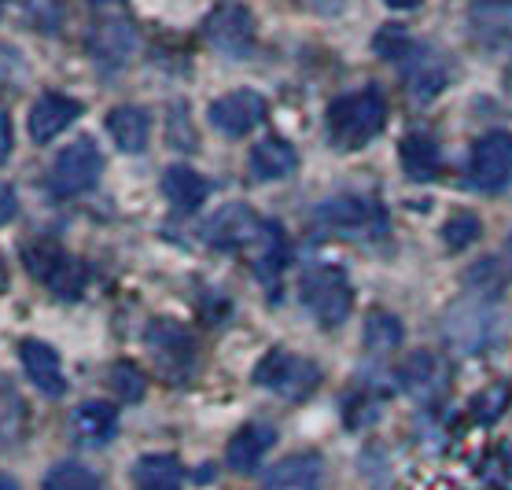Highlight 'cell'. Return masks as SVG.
Listing matches in <instances>:
<instances>
[{"mask_svg": "<svg viewBox=\"0 0 512 490\" xmlns=\"http://www.w3.org/2000/svg\"><path fill=\"white\" fill-rule=\"evenodd\" d=\"M387 126V104L384 96L373 89L339 96L336 104L328 107V137L336 148H365L369 140Z\"/></svg>", "mask_w": 512, "mask_h": 490, "instance_id": "cell-1", "label": "cell"}, {"mask_svg": "<svg viewBox=\"0 0 512 490\" xmlns=\"http://www.w3.org/2000/svg\"><path fill=\"white\" fill-rule=\"evenodd\" d=\"M501 314L498 306L487 303L483 295H472L465 303L450 306V314L443 321V336L450 350L457 354H483L501 339Z\"/></svg>", "mask_w": 512, "mask_h": 490, "instance_id": "cell-2", "label": "cell"}, {"mask_svg": "<svg viewBox=\"0 0 512 490\" xmlns=\"http://www.w3.org/2000/svg\"><path fill=\"white\" fill-rule=\"evenodd\" d=\"M303 299L314 310V317L321 325L339 328L354 310V292H350V280L343 269L336 266H314L306 269L303 277Z\"/></svg>", "mask_w": 512, "mask_h": 490, "instance_id": "cell-3", "label": "cell"}, {"mask_svg": "<svg viewBox=\"0 0 512 490\" xmlns=\"http://www.w3.org/2000/svg\"><path fill=\"white\" fill-rule=\"evenodd\" d=\"M321 380V369L314 362H306L299 354H291V350H269L266 358L255 365V384L273 391L280 398H291V402H299L306 398L310 391L317 387Z\"/></svg>", "mask_w": 512, "mask_h": 490, "instance_id": "cell-4", "label": "cell"}, {"mask_svg": "<svg viewBox=\"0 0 512 490\" xmlns=\"http://www.w3.org/2000/svg\"><path fill=\"white\" fill-rule=\"evenodd\" d=\"M104 174V155L93 140H74L63 152L52 159V174H48V185L56 196H82L100 181Z\"/></svg>", "mask_w": 512, "mask_h": 490, "instance_id": "cell-5", "label": "cell"}, {"mask_svg": "<svg viewBox=\"0 0 512 490\" xmlns=\"http://www.w3.org/2000/svg\"><path fill=\"white\" fill-rule=\"evenodd\" d=\"M26 269H30L41 284H48L56 295H63V299H78V295L85 292V280H89V269L70 255V251H63V247H56V244L26 247Z\"/></svg>", "mask_w": 512, "mask_h": 490, "instance_id": "cell-6", "label": "cell"}, {"mask_svg": "<svg viewBox=\"0 0 512 490\" xmlns=\"http://www.w3.org/2000/svg\"><path fill=\"white\" fill-rule=\"evenodd\" d=\"M207 41L229 59H247L255 52V15L240 0L218 4L207 19Z\"/></svg>", "mask_w": 512, "mask_h": 490, "instance_id": "cell-7", "label": "cell"}, {"mask_svg": "<svg viewBox=\"0 0 512 490\" xmlns=\"http://www.w3.org/2000/svg\"><path fill=\"white\" fill-rule=\"evenodd\" d=\"M269 222L258 218L255 210H247L244 203H229L225 210H218L207 222V240L214 247H225V251H244L251 255L255 244L266 236Z\"/></svg>", "mask_w": 512, "mask_h": 490, "instance_id": "cell-8", "label": "cell"}, {"mask_svg": "<svg viewBox=\"0 0 512 490\" xmlns=\"http://www.w3.org/2000/svg\"><path fill=\"white\" fill-rule=\"evenodd\" d=\"M472 181L483 192H501L512 185V137L509 133H487L472 148Z\"/></svg>", "mask_w": 512, "mask_h": 490, "instance_id": "cell-9", "label": "cell"}, {"mask_svg": "<svg viewBox=\"0 0 512 490\" xmlns=\"http://www.w3.org/2000/svg\"><path fill=\"white\" fill-rule=\"evenodd\" d=\"M262 118H266V100L251 93V89L225 93L210 104V126L225 133V137H247Z\"/></svg>", "mask_w": 512, "mask_h": 490, "instance_id": "cell-10", "label": "cell"}, {"mask_svg": "<svg viewBox=\"0 0 512 490\" xmlns=\"http://www.w3.org/2000/svg\"><path fill=\"white\" fill-rule=\"evenodd\" d=\"M144 343L155 350V362L163 365L174 380L192 369V350H196V343L188 336V328H181L177 321H170V317H159V321L144 332Z\"/></svg>", "mask_w": 512, "mask_h": 490, "instance_id": "cell-11", "label": "cell"}, {"mask_svg": "<svg viewBox=\"0 0 512 490\" xmlns=\"http://www.w3.org/2000/svg\"><path fill=\"white\" fill-rule=\"evenodd\" d=\"M398 384L417 402H435L446 387V369L431 350H413L402 362V369H398Z\"/></svg>", "mask_w": 512, "mask_h": 490, "instance_id": "cell-12", "label": "cell"}, {"mask_svg": "<svg viewBox=\"0 0 512 490\" xmlns=\"http://www.w3.org/2000/svg\"><path fill=\"white\" fill-rule=\"evenodd\" d=\"M137 48V34L129 23H118V19H107V23H96V30L89 34V52H93L96 67L104 70H122Z\"/></svg>", "mask_w": 512, "mask_h": 490, "instance_id": "cell-13", "label": "cell"}, {"mask_svg": "<svg viewBox=\"0 0 512 490\" xmlns=\"http://www.w3.org/2000/svg\"><path fill=\"white\" fill-rule=\"evenodd\" d=\"M19 358H23V369L30 376V384L48 398H59L67 391V380H63V365H59V354L41 339H23L19 347Z\"/></svg>", "mask_w": 512, "mask_h": 490, "instance_id": "cell-14", "label": "cell"}, {"mask_svg": "<svg viewBox=\"0 0 512 490\" xmlns=\"http://www.w3.org/2000/svg\"><path fill=\"white\" fill-rule=\"evenodd\" d=\"M82 115V104L78 100H70V96H59V93H48L41 96L34 107H30V137L37 144H48V140H56L63 129H70Z\"/></svg>", "mask_w": 512, "mask_h": 490, "instance_id": "cell-15", "label": "cell"}, {"mask_svg": "<svg viewBox=\"0 0 512 490\" xmlns=\"http://www.w3.org/2000/svg\"><path fill=\"white\" fill-rule=\"evenodd\" d=\"M325 461L317 454H295L273 465L262 479V490H321Z\"/></svg>", "mask_w": 512, "mask_h": 490, "instance_id": "cell-16", "label": "cell"}, {"mask_svg": "<svg viewBox=\"0 0 512 490\" xmlns=\"http://www.w3.org/2000/svg\"><path fill=\"white\" fill-rule=\"evenodd\" d=\"M273 443H277L273 424H266V420H251V424H244V428L229 439L225 461H229V468H236V472H255L258 461L273 450Z\"/></svg>", "mask_w": 512, "mask_h": 490, "instance_id": "cell-17", "label": "cell"}, {"mask_svg": "<svg viewBox=\"0 0 512 490\" xmlns=\"http://www.w3.org/2000/svg\"><path fill=\"white\" fill-rule=\"evenodd\" d=\"M317 222L343 229V233H354V229H373V225H380V210L373 207V199L332 196L317 207Z\"/></svg>", "mask_w": 512, "mask_h": 490, "instance_id": "cell-18", "label": "cell"}, {"mask_svg": "<svg viewBox=\"0 0 512 490\" xmlns=\"http://www.w3.org/2000/svg\"><path fill=\"white\" fill-rule=\"evenodd\" d=\"M70 432L82 446H107L118 432V409L111 402H82L70 417Z\"/></svg>", "mask_w": 512, "mask_h": 490, "instance_id": "cell-19", "label": "cell"}, {"mask_svg": "<svg viewBox=\"0 0 512 490\" xmlns=\"http://www.w3.org/2000/svg\"><path fill=\"white\" fill-rule=\"evenodd\" d=\"M406 89L413 100L428 104L431 96H439L446 89V63L443 56H435L428 48H409L406 63Z\"/></svg>", "mask_w": 512, "mask_h": 490, "instance_id": "cell-20", "label": "cell"}, {"mask_svg": "<svg viewBox=\"0 0 512 490\" xmlns=\"http://www.w3.org/2000/svg\"><path fill=\"white\" fill-rule=\"evenodd\" d=\"M107 133L115 137L118 152L137 155L148 148L152 118H148V111H140V107H115V111L107 115Z\"/></svg>", "mask_w": 512, "mask_h": 490, "instance_id": "cell-21", "label": "cell"}, {"mask_svg": "<svg viewBox=\"0 0 512 490\" xmlns=\"http://www.w3.org/2000/svg\"><path fill=\"white\" fill-rule=\"evenodd\" d=\"M163 192H166V199L174 203V210L192 214V210H199L207 203L210 181L203 174H196L192 166H170L163 177Z\"/></svg>", "mask_w": 512, "mask_h": 490, "instance_id": "cell-22", "label": "cell"}, {"mask_svg": "<svg viewBox=\"0 0 512 490\" xmlns=\"http://www.w3.org/2000/svg\"><path fill=\"white\" fill-rule=\"evenodd\" d=\"M185 468L174 454H148L133 465V490H181Z\"/></svg>", "mask_w": 512, "mask_h": 490, "instance_id": "cell-23", "label": "cell"}, {"mask_svg": "<svg viewBox=\"0 0 512 490\" xmlns=\"http://www.w3.org/2000/svg\"><path fill=\"white\" fill-rule=\"evenodd\" d=\"M295 163H299L295 148L280 137L258 140L255 148H251V174L258 181H280V177H288L295 170Z\"/></svg>", "mask_w": 512, "mask_h": 490, "instance_id": "cell-24", "label": "cell"}, {"mask_svg": "<svg viewBox=\"0 0 512 490\" xmlns=\"http://www.w3.org/2000/svg\"><path fill=\"white\" fill-rule=\"evenodd\" d=\"M402 166H406L409 177L417 181H428L439 170V144L428 137V133H409L402 140Z\"/></svg>", "mask_w": 512, "mask_h": 490, "instance_id": "cell-25", "label": "cell"}, {"mask_svg": "<svg viewBox=\"0 0 512 490\" xmlns=\"http://www.w3.org/2000/svg\"><path fill=\"white\" fill-rule=\"evenodd\" d=\"M472 26L483 37H498L512 26V0H476L472 4Z\"/></svg>", "mask_w": 512, "mask_h": 490, "instance_id": "cell-26", "label": "cell"}, {"mask_svg": "<svg viewBox=\"0 0 512 490\" xmlns=\"http://www.w3.org/2000/svg\"><path fill=\"white\" fill-rule=\"evenodd\" d=\"M45 490H104V487H100L93 468L78 465V461H63V465L48 468Z\"/></svg>", "mask_w": 512, "mask_h": 490, "instance_id": "cell-27", "label": "cell"}, {"mask_svg": "<svg viewBox=\"0 0 512 490\" xmlns=\"http://www.w3.org/2000/svg\"><path fill=\"white\" fill-rule=\"evenodd\" d=\"M402 343V325H398L395 314H384V310H373L369 321H365V347L369 350H391Z\"/></svg>", "mask_w": 512, "mask_h": 490, "instance_id": "cell-28", "label": "cell"}, {"mask_svg": "<svg viewBox=\"0 0 512 490\" xmlns=\"http://www.w3.org/2000/svg\"><path fill=\"white\" fill-rule=\"evenodd\" d=\"M479 233H483V225H479L476 214H454V218L443 225V240L450 251H465V247H472L479 240Z\"/></svg>", "mask_w": 512, "mask_h": 490, "instance_id": "cell-29", "label": "cell"}, {"mask_svg": "<svg viewBox=\"0 0 512 490\" xmlns=\"http://www.w3.org/2000/svg\"><path fill=\"white\" fill-rule=\"evenodd\" d=\"M111 387H115V395L122 398V402H137V398L144 395L148 380H144V373H140L137 365L118 362L115 369H111Z\"/></svg>", "mask_w": 512, "mask_h": 490, "instance_id": "cell-30", "label": "cell"}, {"mask_svg": "<svg viewBox=\"0 0 512 490\" xmlns=\"http://www.w3.org/2000/svg\"><path fill=\"white\" fill-rule=\"evenodd\" d=\"M465 284H472L479 295H490L498 292L501 284H505V273H501V262L498 258H483L476 269H468L465 273Z\"/></svg>", "mask_w": 512, "mask_h": 490, "instance_id": "cell-31", "label": "cell"}, {"mask_svg": "<svg viewBox=\"0 0 512 490\" xmlns=\"http://www.w3.org/2000/svg\"><path fill=\"white\" fill-rule=\"evenodd\" d=\"M505 402H509V387H490V391H483V395L476 398V417L494 420L501 409H505Z\"/></svg>", "mask_w": 512, "mask_h": 490, "instance_id": "cell-32", "label": "cell"}, {"mask_svg": "<svg viewBox=\"0 0 512 490\" xmlns=\"http://www.w3.org/2000/svg\"><path fill=\"white\" fill-rule=\"evenodd\" d=\"M15 210H19V199H15V188L4 185L0 181V225H8L15 218Z\"/></svg>", "mask_w": 512, "mask_h": 490, "instance_id": "cell-33", "label": "cell"}, {"mask_svg": "<svg viewBox=\"0 0 512 490\" xmlns=\"http://www.w3.org/2000/svg\"><path fill=\"white\" fill-rule=\"evenodd\" d=\"M12 155V118L0 111V163Z\"/></svg>", "mask_w": 512, "mask_h": 490, "instance_id": "cell-34", "label": "cell"}, {"mask_svg": "<svg viewBox=\"0 0 512 490\" xmlns=\"http://www.w3.org/2000/svg\"><path fill=\"white\" fill-rule=\"evenodd\" d=\"M387 8H395V12H406V8H417L420 0H384Z\"/></svg>", "mask_w": 512, "mask_h": 490, "instance_id": "cell-35", "label": "cell"}, {"mask_svg": "<svg viewBox=\"0 0 512 490\" xmlns=\"http://www.w3.org/2000/svg\"><path fill=\"white\" fill-rule=\"evenodd\" d=\"M0 490H19V487H15V483L8 476H0Z\"/></svg>", "mask_w": 512, "mask_h": 490, "instance_id": "cell-36", "label": "cell"}, {"mask_svg": "<svg viewBox=\"0 0 512 490\" xmlns=\"http://www.w3.org/2000/svg\"><path fill=\"white\" fill-rule=\"evenodd\" d=\"M4 280H8V273H4V262H0V288H4Z\"/></svg>", "mask_w": 512, "mask_h": 490, "instance_id": "cell-37", "label": "cell"}, {"mask_svg": "<svg viewBox=\"0 0 512 490\" xmlns=\"http://www.w3.org/2000/svg\"><path fill=\"white\" fill-rule=\"evenodd\" d=\"M89 4H111V0H89Z\"/></svg>", "mask_w": 512, "mask_h": 490, "instance_id": "cell-38", "label": "cell"}, {"mask_svg": "<svg viewBox=\"0 0 512 490\" xmlns=\"http://www.w3.org/2000/svg\"><path fill=\"white\" fill-rule=\"evenodd\" d=\"M4 4H8V0H0V12H4Z\"/></svg>", "mask_w": 512, "mask_h": 490, "instance_id": "cell-39", "label": "cell"}, {"mask_svg": "<svg viewBox=\"0 0 512 490\" xmlns=\"http://www.w3.org/2000/svg\"><path fill=\"white\" fill-rule=\"evenodd\" d=\"M509 251H512V240H509Z\"/></svg>", "mask_w": 512, "mask_h": 490, "instance_id": "cell-40", "label": "cell"}]
</instances>
